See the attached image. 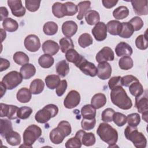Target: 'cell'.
Wrapping results in <instances>:
<instances>
[{"mask_svg": "<svg viewBox=\"0 0 148 148\" xmlns=\"http://www.w3.org/2000/svg\"><path fill=\"white\" fill-rule=\"evenodd\" d=\"M110 99L112 103L123 110H128L132 106L131 98L121 86H117L110 92Z\"/></svg>", "mask_w": 148, "mask_h": 148, "instance_id": "obj_1", "label": "cell"}, {"mask_svg": "<svg viewBox=\"0 0 148 148\" xmlns=\"http://www.w3.org/2000/svg\"><path fill=\"white\" fill-rule=\"evenodd\" d=\"M97 134L101 139L109 145V147L116 146L118 140L117 131L106 123H101L97 130Z\"/></svg>", "mask_w": 148, "mask_h": 148, "instance_id": "obj_2", "label": "cell"}, {"mask_svg": "<svg viewBox=\"0 0 148 148\" xmlns=\"http://www.w3.org/2000/svg\"><path fill=\"white\" fill-rule=\"evenodd\" d=\"M71 132L72 128L70 123L67 121H61L58 123L57 127L50 132V140L54 144H60L66 136L71 134Z\"/></svg>", "mask_w": 148, "mask_h": 148, "instance_id": "obj_3", "label": "cell"}, {"mask_svg": "<svg viewBox=\"0 0 148 148\" xmlns=\"http://www.w3.org/2000/svg\"><path fill=\"white\" fill-rule=\"evenodd\" d=\"M127 139L131 141L136 148H145L147 145V139L145 135L138 131L137 127L128 125L124 130Z\"/></svg>", "mask_w": 148, "mask_h": 148, "instance_id": "obj_4", "label": "cell"}, {"mask_svg": "<svg viewBox=\"0 0 148 148\" xmlns=\"http://www.w3.org/2000/svg\"><path fill=\"white\" fill-rule=\"evenodd\" d=\"M42 130L41 128L35 124L29 125L24 131L23 137L24 145L20 147H32L34 142L41 136Z\"/></svg>", "mask_w": 148, "mask_h": 148, "instance_id": "obj_5", "label": "cell"}, {"mask_svg": "<svg viewBox=\"0 0 148 148\" xmlns=\"http://www.w3.org/2000/svg\"><path fill=\"white\" fill-rule=\"evenodd\" d=\"M58 113V107L54 104H48L38 110L35 116V120L39 123H46Z\"/></svg>", "mask_w": 148, "mask_h": 148, "instance_id": "obj_6", "label": "cell"}, {"mask_svg": "<svg viewBox=\"0 0 148 148\" xmlns=\"http://www.w3.org/2000/svg\"><path fill=\"white\" fill-rule=\"evenodd\" d=\"M23 79L20 73L13 71L5 75L1 82L6 86L7 90H11L18 86L22 82Z\"/></svg>", "mask_w": 148, "mask_h": 148, "instance_id": "obj_7", "label": "cell"}, {"mask_svg": "<svg viewBox=\"0 0 148 148\" xmlns=\"http://www.w3.org/2000/svg\"><path fill=\"white\" fill-rule=\"evenodd\" d=\"M135 107L138 109L139 113L142 114V119L146 122L147 121V115H148V99L147 90L145 92L138 96L135 97Z\"/></svg>", "mask_w": 148, "mask_h": 148, "instance_id": "obj_8", "label": "cell"}, {"mask_svg": "<svg viewBox=\"0 0 148 148\" xmlns=\"http://www.w3.org/2000/svg\"><path fill=\"white\" fill-rule=\"evenodd\" d=\"M24 45L25 49L30 52H36L40 47V42L38 36L31 34L26 36Z\"/></svg>", "mask_w": 148, "mask_h": 148, "instance_id": "obj_9", "label": "cell"}, {"mask_svg": "<svg viewBox=\"0 0 148 148\" xmlns=\"http://www.w3.org/2000/svg\"><path fill=\"white\" fill-rule=\"evenodd\" d=\"M80 102V94L76 90H71L64 99V105L67 109H72L76 107Z\"/></svg>", "mask_w": 148, "mask_h": 148, "instance_id": "obj_10", "label": "cell"}, {"mask_svg": "<svg viewBox=\"0 0 148 148\" xmlns=\"http://www.w3.org/2000/svg\"><path fill=\"white\" fill-rule=\"evenodd\" d=\"M77 67L86 75L91 77H94L97 75V67H96L94 63L88 61L85 58L82 60Z\"/></svg>", "mask_w": 148, "mask_h": 148, "instance_id": "obj_11", "label": "cell"}, {"mask_svg": "<svg viewBox=\"0 0 148 148\" xmlns=\"http://www.w3.org/2000/svg\"><path fill=\"white\" fill-rule=\"evenodd\" d=\"M18 108L17 106L1 103V117H7L9 120L17 118Z\"/></svg>", "mask_w": 148, "mask_h": 148, "instance_id": "obj_12", "label": "cell"}, {"mask_svg": "<svg viewBox=\"0 0 148 148\" xmlns=\"http://www.w3.org/2000/svg\"><path fill=\"white\" fill-rule=\"evenodd\" d=\"M95 40L101 42L104 40L107 37V27L103 22H99L91 30Z\"/></svg>", "mask_w": 148, "mask_h": 148, "instance_id": "obj_13", "label": "cell"}, {"mask_svg": "<svg viewBox=\"0 0 148 148\" xmlns=\"http://www.w3.org/2000/svg\"><path fill=\"white\" fill-rule=\"evenodd\" d=\"M7 2L13 16L17 17H20L24 16L26 10L25 8L22 5L21 1L9 0Z\"/></svg>", "mask_w": 148, "mask_h": 148, "instance_id": "obj_14", "label": "cell"}, {"mask_svg": "<svg viewBox=\"0 0 148 148\" xmlns=\"http://www.w3.org/2000/svg\"><path fill=\"white\" fill-rule=\"evenodd\" d=\"M114 58V52L111 48L109 47H103L99 52L97 54L95 59L97 62L101 63L107 62L108 61H113Z\"/></svg>", "mask_w": 148, "mask_h": 148, "instance_id": "obj_15", "label": "cell"}, {"mask_svg": "<svg viewBox=\"0 0 148 148\" xmlns=\"http://www.w3.org/2000/svg\"><path fill=\"white\" fill-rule=\"evenodd\" d=\"M75 135L80 138L82 143L86 146H91L95 143V136L92 132H86L83 130H79Z\"/></svg>", "mask_w": 148, "mask_h": 148, "instance_id": "obj_16", "label": "cell"}, {"mask_svg": "<svg viewBox=\"0 0 148 148\" xmlns=\"http://www.w3.org/2000/svg\"><path fill=\"white\" fill-rule=\"evenodd\" d=\"M131 2L136 14L139 16L147 15L148 7L147 0H132Z\"/></svg>", "mask_w": 148, "mask_h": 148, "instance_id": "obj_17", "label": "cell"}, {"mask_svg": "<svg viewBox=\"0 0 148 148\" xmlns=\"http://www.w3.org/2000/svg\"><path fill=\"white\" fill-rule=\"evenodd\" d=\"M97 76L102 80L109 79L112 74V67L107 62L99 63L97 66Z\"/></svg>", "mask_w": 148, "mask_h": 148, "instance_id": "obj_18", "label": "cell"}, {"mask_svg": "<svg viewBox=\"0 0 148 148\" xmlns=\"http://www.w3.org/2000/svg\"><path fill=\"white\" fill-rule=\"evenodd\" d=\"M77 28V25L75 21H66L62 25V32L66 37L71 38L76 33Z\"/></svg>", "mask_w": 148, "mask_h": 148, "instance_id": "obj_19", "label": "cell"}, {"mask_svg": "<svg viewBox=\"0 0 148 148\" xmlns=\"http://www.w3.org/2000/svg\"><path fill=\"white\" fill-rule=\"evenodd\" d=\"M42 47L45 54L50 56L56 54L60 50V46L58 43L52 40H47L44 42Z\"/></svg>", "mask_w": 148, "mask_h": 148, "instance_id": "obj_20", "label": "cell"}, {"mask_svg": "<svg viewBox=\"0 0 148 148\" xmlns=\"http://www.w3.org/2000/svg\"><path fill=\"white\" fill-rule=\"evenodd\" d=\"M115 52L118 57H130L133 53V50L130 45L124 42H121L116 46Z\"/></svg>", "mask_w": 148, "mask_h": 148, "instance_id": "obj_21", "label": "cell"}, {"mask_svg": "<svg viewBox=\"0 0 148 148\" xmlns=\"http://www.w3.org/2000/svg\"><path fill=\"white\" fill-rule=\"evenodd\" d=\"M65 58L68 62L73 63L76 66H77L84 57L79 54L76 50L72 49L65 53Z\"/></svg>", "mask_w": 148, "mask_h": 148, "instance_id": "obj_22", "label": "cell"}, {"mask_svg": "<svg viewBox=\"0 0 148 148\" xmlns=\"http://www.w3.org/2000/svg\"><path fill=\"white\" fill-rule=\"evenodd\" d=\"M20 73L24 79H29L34 76L36 73V68L32 64H26L20 68Z\"/></svg>", "mask_w": 148, "mask_h": 148, "instance_id": "obj_23", "label": "cell"}, {"mask_svg": "<svg viewBox=\"0 0 148 148\" xmlns=\"http://www.w3.org/2000/svg\"><path fill=\"white\" fill-rule=\"evenodd\" d=\"M106 103V97L103 93H97L91 98V104L96 109H98L103 106Z\"/></svg>", "mask_w": 148, "mask_h": 148, "instance_id": "obj_24", "label": "cell"}, {"mask_svg": "<svg viewBox=\"0 0 148 148\" xmlns=\"http://www.w3.org/2000/svg\"><path fill=\"white\" fill-rule=\"evenodd\" d=\"M16 97L18 102L21 103H27L31 99L32 93L29 89L26 87H23L17 91Z\"/></svg>", "mask_w": 148, "mask_h": 148, "instance_id": "obj_25", "label": "cell"}, {"mask_svg": "<svg viewBox=\"0 0 148 148\" xmlns=\"http://www.w3.org/2000/svg\"><path fill=\"white\" fill-rule=\"evenodd\" d=\"M52 13L57 18H62L66 16V8L64 3L58 2H55L52 6Z\"/></svg>", "mask_w": 148, "mask_h": 148, "instance_id": "obj_26", "label": "cell"}, {"mask_svg": "<svg viewBox=\"0 0 148 148\" xmlns=\"http://www.w3.org/2000/svg\"><path fill=\"white\" fill-rule=\"evenodd\" d=\"M45 87L43 81L40 79H36L32 81L29 86V90L32 94H39L41 93Z\"/></svg>", "mask_w": 148, "mask_h": 148, "instance_id": "obj_27", "label": "cell"}, {"mask_svg": "<svg viewBox=\"0 0 148 148\" xmlns=\"http://www.w3.org/2000/svg\"><path fill=\"white\" fill-rule=\"evenodd\" d=\"M85 20L87 23L90 25L97 24L99 22L100 16L99 13L94 10H88L85 14Z\"/></svg>", "mask_w": 148, "mask_h": 148, "instance_id": "obj_28", "label": "cell"}, {"mask_svg": "<svg viewBox=\"0 0 148 148\" xmlns=\"http://www.w3.org/2000/svg\"><path fill=\"white\" fill-rule=\"evenodd\" d=\"M81 114L83 119H92L95 118L96 109L91 104H87L82 107Z\"/></svg>", "mask_w": 148, "mask_h": 148, "instance_id": "obj_29", "label": "cell"}, {"mask_svg": "<svg viewBox=\"0 0 148 148\" xmlns=\"http://www.w3.org/2000/svg\"><path fill=\"white\" fill-rule=\"evenodd\" d=\"M107 31L112 35H119L121 29V23L117 20L109 21L107 24Z\"/></svg>", "mask_w": 148, "mask_h": 148, "instance_id": "obj_30", "label": "cell"}, {"mask_svg": "<svg viewBox=\"0 0 148 148\" xmlns=\"http://www.w3.org/2000/svg\"><path fill=\"white\" fill-rule=\"evenodd\" d=\"M13 131L12 123L10 120L8 119L0 120V134L2 137L5 136Z\"/></svg>", "mask_w": 148, "mask_h": 148, "instance_id": "obj_31", "label": "cell"}, {"mask_svg": "<svg viewBox=\"0 0 148 148\" xmlns=\"http://www.w3.org/2000/svg\"><path fill=\"white\" fill-rule=\"evenodd\" d=\"M61 82L60 77L57 75H50L45 77L46 86L51 90L56 88Z\"/></svg>", "mask_w": 148, "mask_h": 148, "instance_id": "obj_32", "label": "cell"}, {"mask_svg": "<svg viewBox=\"0 0 148 148\" xmlns=\"http://www.w3.org/2000/svg\"><path fill=\"white\" fill-rule=\"evenodd\" d=\"M134 32V28L129 22H123L121 23V31L119 35L123 38H129L132 35Z\"/></svg>", "mask_w": 148, "mask_h": 148, "instance_id": "obj_33", "label": "cell"}, {"mask_svg": "<svg viewBox=\"0 0 148 148\" xmlns=\"http://www.w3.org/2000/svg\"><path fill=\"white\" fill-rule=\"evenodd\" d=\"M56 69L58 75L64 77L66 76L69 72V64L66 61V60H61L57 64Z\"/></svg>", "mask_w": 148, "mask_h": 148, "instance_id": "obj_34", "label": "cell"}, {"mask_svg": "<svg viewBox=\"0 0 148 148\" xmlns=\"http://www.w3.org/2000/svg\"><path fill=\"white\" fill-rule=\"evenodd\" d=\"M54 58L49 54H43L38 58V64L43 68H49L54 64Z\"/></svg>", "mask_w": 148, "mask_h": 148, "instance_id": "obj_35", "label": "cell"}, {"mask_svg": "<svg viewBox=\"0 0 148 148\" xmlns=\"http://www.w3.org/2000/svg\"><path fill=\"white\" fill-rule=\"evenodd\" d=\"M2 26L4 29L8 32H13L17 30L18 28V24L12 18H6L2 22Z\"/></svg>", "mask_w": 148, "mask_h": 148, "instance_id": "obj_36", "label": "cell"}, {"mask_svg": "<svg viewBox=\"0 0 148 148\" xmlns=\"http://www.w3.org/2000/svg\"><path fill=\"white\" fill-rule=\"evenodd\" d=\"M77 7H79V13L77 16V19L81 20L88 11V9H90L91 2L89 1H82L77 4Z\"/></svg>", "mask_w": 148, "mask_h": 148, "instance_id": "obj_37", "label": "cell"}, {"mask_svg": "<svg viewBox=\"0 0 148 148\" xmlns=\"http://www.w3.org/2000/svg\"><path fill=\"white\" fill-rule=\"evenodd\" d=\"M8 144L11 146H17L21 143L20 135L16 131H11L5 138Z\"/></svg>", "mask_w": 148, "mask_h": 148, "instance_id": "obj_38", "label": "cell"}, {"mask_svg": "<svg viewBox=\"0 0 148 148\" xmlns=\"http://www.w3.org/2000/svg\"><path fill=\"white\" fill-rule=\"evenodd\" d=\"M129 14V10L125 6H120L113 12V17L117 20H122L126 18Z\"/></svg>", "mask_w": 148, "mask_h": 148, "instance_id": "obj_39", "label": "cell"}, {"mask_svg": "<svg viewBox=\"0 0 148 148\" xmlns=\"http://www.w3.org/2000/svg\"><path fill=\"white\" fill-rule=\"evenodd\" d=\"M129 91L131 94L135 97L142 95L144 92L143 86L139 81L135 82L131 84L129 86Z\"/></svg>", "mask_w": 148, "mask_h": 148, "instance_id": "obj_40", "label": "cell"}, {"mask_svg": "<svg viewBox=\"0 0 148 148\" xmlns=\"http://www.w3.org/2000/svg\"><path fill=\"white\" fill-rule=\"evenodd\" d=\"M58 25L53 21L46 23L43 27V31L46 35H54L58 31Z\"/></svg>", "mask_w": 148, "mask_h": 148, "instance_id": "obj_41", "label": "cell"}, {"mask_svg": "<svg viewBox=\"0 0 148 148\" xmlns=\"http://www.w3.org/2000/svg\"><path fill=\"white\" fill-rule=\"evenodd\" d=\"M60 46L61 51L64 53H66L68 50L74 49V45L73 43V40L71 38L64 37L61 38L60 41Z\"/></svg>", "mask_w": 148, "mask_h": 148, "instance_id": "obj_42", "label": "cell"}, {"mask_svg": "<svg viewBox=\"0 0 148 148\" xmlns=\"http://www.w3.org/2000/svg\"><path fill=\"white\" fill-rule=\"evenodd\" d=\"M13 59L16 64L20 65H24L29 62L28 56L23 51L16 52L13 55Z\"/></svg>", "mask_w": 148, "mask_h": 148, "instance_id": "obj_43", "label": "cell"}, {"mask_svg": "<svg viewBox=\"0 0 148 148\" xmlns=\"http://www.w3.org/2000/svg\"><path fill=\"white\" fill-rule=\"evenodd\" d=\"M93 43L92 36L88 33H84L82 34L78 39V43L82 48L87 47Z\"/></svg>", "mask_w": 148, "mask_h": 148, "instance_id": "obj_44", "label": "cell"}, {"mask_svg": "<svg viewBox=\"0 0 148 148\" xmlns=\"http://www.w3.org/2000/svg\"><path fill=\"white\" fill-rule=\"evenodd\" d=\"M133 60L130 56H124L119 61V66L123 70H129L133 67Z\"/></svg>", "mask_w": 148, "mask_h": 148, "instance_id": "obj_45", "label": "cell"}, {"mask_svg": "<svg viewBox=\"0 0 148 148\" xmlns=\"http://www.w3.org/2000/svg\"><path fill=\"white\" fill-rule=\"evenodd\" d=\"M136 47L140 50H146L148 47V42L147 39V31L144 35H139L135 39Z\"/></svg>", "mask_w": 148, "mask_h": 148, "instance_id": "obj_46", "label": "cell"}, {"mask_svg": "<svg viewBox=\"0 0 148 148\" xmlns=\"http://www.w3.org/2000/svg\"><path fill=\"white\" fill-rule=\"evenodd\" d=\"M127 121L128 125L131 127H137L140 122V116L137 113L129 114L127 116Z\"/></svg>", "mask_w": 148, "mask_h": 148, "instance_id": "obj_47", "label": "cell"}, {"mask_svg": "<svg viewBox=\"0 0 148 148\" xmlns=\"http://www.w3.org/2000/svg\"><path fill=\"white\" fill-rule=\"evenodd\" d=\"M113 121L118 127H123L127 123V117L120 112H115L113 116Z\"/></svg>", "mask_w": 148, "mask_h": 148, "instance_id": "obj_48", "label": "cell"}, {"mask_svg": "<svg viewBox=\"0 0 148 148\" xmlns=\"http://www.w3.org/2000/svg\"><path fill=\"white\" fill-rule=\"evenodd\" d=\"M32 109L28 106H23L18 109L17 112V117L20 119H27L32 113Z\"/></svg>", "mask_w": 148, "mask_h": 148, "instance_id": "obj_49", "label": "cell"}, {"mask_svg": "<svg viewBox=\"0 0 148 148\" xmlns=\"http://www.w3.org/2000/svg\"><path fill=\"white\" fill-rule=\"evenodd\" d=\"M41 1L37 0H27L25 1V8L31 12L37 11L39 7Z\"/></svg>", "mask_w": 148, "mask_h": 148, "instance_id": "obj_50", "label": "cell"}, {"mask_svg": "<svg viewBox=\"0 0 148 148\" xmlns=\"http://www.w3.org/2000/svg\"><path fill=\"white\" fill-rule=\"evenodd\" d=\"M82 142L80 138L77 136H75L73 138H70L68 139L65 143V147L66 148H80L82 146Z\"/></svg>", "mask_w": 148, "mask_h": 148, "instance_id": "obj_51", "label": "cell"}, {"mask_svg": "<svg viewBox=\"0 0 148 148\" xmlns=\"http://www.w3.org/2000/svg\"><path fill=\"white\" fill-rule=\"evenodd\" d=\"M115 113L114 110L112 108H106L102 113V120L106 123H110L113 121V116Z\"/></svg>", "mask_w": 148, "mask_h": 148, "instance_id": "obj_52", "label": "cell"}, {"mask_svg": "<svg viewBox=\"0 0 148 148\" xmlns=\"http://www.w3.org/2000/svg\"><path fill=\"white\" fill-rule=\"evenodd\" d=\"M95 124H96L95 118H94L92 119H83L81 122V126L84 130L89 131V130H92L95 127Z\"/></svg>", "mask_w": 148, "mask_h": 148, "instance_id": "obj_53", "label": "cell"}, {"mask_svg": "<svg viewBox=\"0 0 148 148\" xmlns=\"http://www.w3.org/2000/svg\"><path fill=\"white\" fill-rule=\"evenodd\" d=\"M66 8V16H72L75 15L78 11L77 6L72 2H66L64 3Z\"/></svg>", "mask_w": 148, "mask_h": 148, "instance_id": "obj_54", "label": "cell"}, {"mask_svg": "<svg viewBox=\"0 0 148 148\" xmlns=\"http://www.w3.org/2000/svg\"><path fill=\"white\" fill-rule=\"evenodd\" d=\"M129 23L132 26L134 31H139L140 30L143 26V21L142 18L138 16H135L132 18Z\"/></svg>", "mask_w": 148, "mask_h": 148, "instance_id": "obj_55", "label": "cell"}, {"mask_svg": "<svg viewBox=\"0 0 148 148\" xmlns=\"http://www.w3.org/2000/svg\"><path fill=\"white\" fill-rule=\"evenodd\" d=\"M139 81V80L133 75H126L121 77V86L125 87H129V86L135 82Z\"/></svg>", "mask_w": 148, "mask_h": 148, "instance_id": "obj_56", "label": "cell"}, {"mask_svg": "<svg viewBox=\"0 0 148 148\" xmlns=\"http://www.w3.org/2000/svg\"><path fill=\"white\" fill-rule=\"evenodd\" d=\"M67 82L66 80H62L60 82L59 85L56 88V92L58 97L62 96L65 92L67 88Z\"/></svg>", "mask_w": 148, "mask_h": 148, "instance_id": "obj_57", "label": "cell"}, {"mask_svg": "<svg viewBox=\"0 0 148 148\" xmlns=\"http://www.w3.org/2000/svg\"><path fill=\"white\" fill-rule=\"evenodd\" d=\"M121 77L119 76H114L112 77L111 79L108 82V86L109 87L110 90H112L114 87H116L117 86H121Z\"/></svg>", "mask_w": 148, "mask_h": 148, "instance_id": "obj_58", "label": "cell"}, {"mask_svg": "<svg viewBox=\"0 0 148 148\" xmlns=\"http://www.w3.org/2000/svg\"><path fill=\"white\" fill-rule=\"evenodd\" d=\"M118 2V1L115 0H102V3L103 6L107 9H110L114 6Z\"/></svg>", "mask_w": 148, "mask_h": 148, "instance_id": "obj_59", "label": "cell"}, {"mask_svg": "<svg viewBox=\"0 0 148 148\" xmlns=\"http://www.w3.org/2000/svg\"><path fill=\"white\" fill-rule=\"evenodd\" d=\"M0 63H1V67H0L1 72L6 70L10 66V62L6 59L1 58H0Z\"/></svg>", "mask_w": 148, "mask_h": 148, "instance_id": "obj_60", "label": "cell"}, {"mask_svg": "<svg viewBox=\"0 0 148 148\" xmlns=\"http://www.w3.org/2000/svg\"><path fill=\"white\" fill-rule=\"evenodd\" d=\"M0 12H1V21H3L9 15V12L6 8L1 6L0 8Z\"/></svg>", "mask_w": 148, "mask_h": 148, "instance_id": "obj_61", "label": "cell"}, {"mask_svg": "<svg viewBox=\"0 0 148 148\" xmlns=\"http://www.w3.org/2000/svg\"><path fill=\"white\" fill-rule=\"evenodd\" d=\"M0 83H1V98H2L3 96V95L5 94L6 90L7 88L6 86L2 82Z\"/></svg>", "mask_w": 148, "mask_h": 148, "instance_id": "obj_62", "label": "cell"}, {"mask_svg": "<svg viewBox=\"0 0 148 148\" xmlns=\"http://www.w3.org/2000/svg\"><path fill=\"white\" fill-rule=\"evenodd\" d=\"M1 37H2V40L1 41L3 42V40H4V39L6 38V32L3 29H1Z\"/></svg>", "mask_w": 148, "mask_h": 148, "instance_id": "obj_63", "label": "cell"}]
</instances>
